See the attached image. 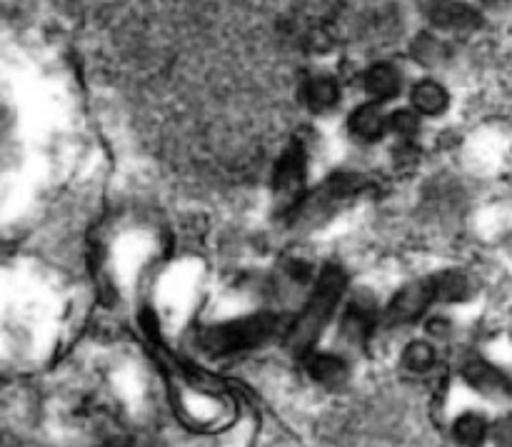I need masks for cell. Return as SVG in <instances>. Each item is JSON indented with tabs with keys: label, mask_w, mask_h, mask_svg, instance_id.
I'll use <instances>...</instances> for the list:
<instances>
[{
	"label": "cell",
	"mask_w": 512,
	"mask_h": 447,
	"mask_svg": "<svg viewBox=\"0 0 512 447\" xmlns=\"http://www.w3.org/2000/svg\"><path fill=\"white\" fill-rule=\"evenodd\" d=\"M343 335L350 340V343H365L370 335V330H373L375 325V303L373 300H365V298H358L350 303L348 313H345L343 318Z\"/></svg>",
	"instance_id": "obj_7"
},
{
	"label": "cell",
	"mask_w": 512,
	"mask_h": 447,
	"mask_svg": "<svg viewBox=\"0 0 512 447\" xmlns=\"http://www.w3.org/2000/svg\"><path fill=\"white\" fill-rule=\"evenodd\" d=\"M433 280V290H435V300L438 303H460V300L470 298V280L465 273H458V270H445V273L435 275Z\"/></svg>",
	"instance_id": "obj_13"
},
{
	"label": "cell",
	"mask_w": 512,
	"mask_h": 447,
	"mask_svg": "<svg viewBox=\"0 0 512 447\" xmlns=\"http://www.w3.org/2000/svg\"><path fill=\"white\" fill-rule=\"evenodd\" d=\"M308 45H310V50H315V53H323V50H328L330 45H333V40H330V35L325 33V30L315 28V30H310Z\"/></svg>",
	"instance_id": "obj_19"
},
{
	"label": "cell",
	"mask_w": 512,
	"mask_h": 447,
	"mask_svg": "<svg viewBox=\"0 0 512 447\" xmlns=\"http://www.w3.org/2000/svg\"><path fill=\"white\" fill-rule=\"evenodd\" d=\"M493 438L498 447H512V413L500 418L493 428Z\"/></svg>",
	"instance_id": "obj_18"
},
{
	"label": "cell",
	"mask_w": 512,
	"mask_h": 447,
	"mask_svg": "<svg viewBox=\"0 0 512 447\" xmlns=\"http://www.w3.org/2000/svg\"><path fill=\"white\" fill-rule=\"evenodd\" d=\"M425 15L440 30H463V33H468V30L480 28V23H483V15L473 5L463 3V0H428Z\"/></svg>",
	"instance_id": "obj_5"
},
{
	"label": "cell",
	"mask_w": 512,
	"mask_h": 447,
	"mask_svg": "<svg viewBox=\"0 0 512 447\" xmlns=\"http://www.w3.org/2000/svg\"><path fill=\"white\" fill-rule=\"evenodd\" d=\"M305 153L300 145H290L285 153L278 158L273 175V193L275 205L280 213H295L298 205L303 203V190H305Z\"/></svg>",
	"instance_id": "obj_3"
},
{
	"label": "cell",
	"mask_w": 512,
	"mask_h": 447,
	"mask_svg": "<svg viewBox=\"0 0 512 447\" xmlns=\"http://www.w3.org/2000/svg\"><path fill=\"white\" fill-rule=\"evenodd\" d=\"M410 100H413L415 113L440 115L445 113V108H448L450 95L448 90H445L440 83H435V80H420V83H415L413 93H410Z\"/></svg>",
	"instance_id": "obj_12"
},
{
	"label": "cell",
	"mask_w": 512,
	"mask_h": 447,
	"mask_svg": "<svg viewBox=\"0 0 512 447\" xmlns=\"http://www.w3.org/2000/svg\"><path fill=\"white\" fill-rule=\"evenodd\" d=\"M463 378L468 380L470 388L480 390V393H500V390H508L510 380L495 368L488 360H468L463 368Z\"/></svg>",
	"instance_id": "obj_10"
},
{
	"label": "cell",
	"mask_w": 512,
	"mask_h": 447,
	"mask_svg": "<svg viewBox=\"0 0 512 447\" xmlns=\"http://www.w3.org/2000/svg\"><path fill=\"white\" fill-rule=\"evenodd\" d=\"M275 333V318L273 315H250V318L233 320V323H223L210 328L203 335L205 350L213 355H233L240 350H250L263 345L270 335Z\"/></svg>",
	"instance_id": "obj_2"
},
{
	"label": "cell",
	"mask_w": 512,
	"mask_h": 447,
	"mask_svg": "<svg viewBox=\"0 0 512 447\" xmlns=\"http://www.w3.org/2000/svg\"><path fill=\"white\" fill-rule=\"evenodd\" d=\"M388 128L398 135L400 140H413L420 130V120L415 110H395L388 118Z\"/></svg>",
	"instance_id": "obj_16"
},
{
	"label": "cell",
	"mask_w": 512,
	"mask_h": 447,
	"mask_svg": "<svg viewBox=\"0 0 512 447\" xmlns=\"http://www.w3.org/2000/svg\"><path fill=\"white\" fill-rule=\"evenodd\" d=\"M485 5H503V3H508V0H483Z\"/></svg>",
	"instance_id": "obj_20"
},
{
	"label": "cell",
	"mask_w": 512,
	"mask_h": 447,
	"mask_svg": "<svg viewBox=\"0 0 512 447\" xmlns=\"http://www.w3.org/2000/svg\"><path fill=\"white\" fill-rule=\"evenodd\" d=\"M413 55L425 65H438L445 58L443 43L433 38V35H420L413 45Z\"/></svg>",
	"instance_id": "obj_17"
},
{
	"label": "cell",
	"mask_w": 512,
	"mask_h": 447,
	"mask_svg": "<svg viewBox=\"0 0 512 447\" xmlns=\"http://www.w3.org/2000/svg\"><path fill=\"white\" fill-rule=\"evenodd\" d=\"M430 303H435L433 280H415V283L405 285L403 290L395 293V298L388 303L385 320L390 325H408L418 320L430 308Z\"/></svg>",
	"instance_id": "obj_4"
},
{
	"label": "cell",
	"mask_w": 512,
	"mask_h": 447,
	"mask_svg": "<svg viewBox=\"0 0 512 447\" xmlns=\"http://www.w3.org/2000/svg\"><path fill=\"white\" fill-rule=\"evenodd\" d=\"M305 370L323 388H343L350 378L348 363L335 353H308Z\"/></svg>",
	"instance_id": "obj_6"
},
{
	"label": "cell",
	"mask_w": 512,
	"mask_h": 447,
	"mask_svg": "<svg viewBox=\"0 0 512 447\" xmlns=\"http://www.w3.org/2000/svg\"><path fill=\"white\" fill-rule=\"evenodd\" d=\"M508 390H510V393H512V380H510V385H508Z\"/></svg>",
	"instance_id": "obj_22"
},
{
	"label": "cell",
	"mask_w": 512,
	"mask_h": 447,
	"mask_svg": "<svg viewBox=\"0 0 512 447\" xmlns=\"http://www.w3.org/2000/svg\"><path fill=\"white\" fill-rule=\"evenodd\" d=\"M508 250H510V253H512V235H510V238H508Z\"/></svg>",
	"instance_id": "obj_21"
},
{
	"label": "cell",
	"mask_w": 512,
	"mask_h": 447,
	"mask_svg": "<svg viewBox=\"0 0 512 447\" xmlns=\"http://www.w3.org/2000/svg\"><path fill=\"white\" fill-rule=\"evenodd\" d=\"M348 125H350V133H353L355 138L368 140V143L370 140L383 138L385 130H390L388 115L380 110L378 103H365V105H360L358 110H353Z\"/></svg>",
	"instance_id": "obj_8"
},
{
	"label": "cell",
	"mask_w": 512,
	"mask_h": 447,
	"mask_svg": "<svg viewBox=\"0 0 512 447\" xmlns=\"http://www.w3.org/2000/svg\"><path fill=\"white\" fill-rule=\"evenodd\" d=\"M403 365L408 370H413V373H428V370L435 365V350L430 348L428 343L415 340V343H410L408 348H405Z\"/></svg>",
	"instance_id": "obj_15"
},
{
	"label": "cell",
	"mask_w": 512,
	"mask_h": 447,
	"mask_svg": "<svg viewBox=\"0 0 512 447\" xmlns=\"http://www.w3.org/2000/svg\"><path fill=\"white\" fill-rule=\"evenodd\" d=\"M303 100L308 103L310 110H315V113H325V110L335 108L340 100L338 80L330 78V75H315V78H310L308 83H305Z\"/></svg>",
	"instance_id": "obj_11"
},
{
	"label": "cell",
	"mask_w": 512,
	"mask_h": 447,
	"mask_svg": "<svg viewBox=\"0 0 512 447\" xmlns=\"http://www.w3.org/2000/svg\"><path fill=\"white\" fill-rule=\"evenodd\" d=\"M488 420L480 413H465L455 420L453 438L460 447H480L488 438Z\"/></svg>",
	"instance_id": "obj_14"
},
{
	"label": "cell",
	"mask_w": 512,
	"mask_h": 447,
	"mask_svg": "<svg viewBox=\"0 0 512 447\" xmlns=\"http://www.w3.org/2000/svg\"><path fill=\"white\" fill-rule=\"evenodd\" d=\"M365 90L373 95L375 100H390L400 93V83H403V75L398 73V68L390 63H373L365 70Z\"/></svg>",
	"instance_id": "obj_9"
},
{
	"label": "cell",
	"mask_w": 512,
	"mask_h": 447,
	"mask_svg": "<svg viewBox=\"0 0 512 447\" xmlns=\"http://www.w3.org/2000/svg\"><path fill=\"white\" fill-rule=\"evenodd\" d=\"M345 283H348V280H345V273L340 268H335V265L323 270V275H320L318 283H315V290L313 295H310L308 305H305V310L300 313V318L295 320L293 330H290L288 345L295 353L308 355L310 350H313L315 340L323 335L325 325L330 323V318L335 315V308H338V303L343 300Z\"/></svg>",
	"instance_id": "obj_1"
}]
</instances>
